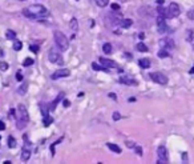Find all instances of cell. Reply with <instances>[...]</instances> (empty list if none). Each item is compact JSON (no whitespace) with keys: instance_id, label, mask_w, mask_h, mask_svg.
<instances>
[{"instance_id":"obj_1","label":"cell","mask_w":194,"mask_h":164,"mask_svg":"<svg viewBox=\"0 0 194 164\" xmlns=\"http://www.w3.org/2000/svg\"><path fill=\"white\" fill-rule=\"evenodd\" d=\"M23 15L29 19H41L49 15V11L41 4H33V6L28 7V8L23 9Z\"/></svg>"},{"instance_id":"obj_2","label":"cell","mask_w":194,"mask_h":164,"mask_svg":"<svg viewBox=\"0 0 194 164\" xmlns=\"http://www.w3.org/2000/svg\"><path fill=\"white\" fill-rule=\"evenodd\" d=\"M17 111H19V116L16 118V119H17V128H19V129H21L24 126H25L27 123H28L29 116H28V111H27L25 105L19 104Z\"/></svg>"},{"instance_id":"obj_3","label":"cell","mask_w":194,"mask_h":164,"mask_svg":"<svg viewBox=\"0 0 194 164\" xmlns=\"http://www.w3.org/2000/svg\"><path fill=\"white\" fill-rule=\"evenodd\" d=\"M53 36H55L56 46H57L58 48L61 49V51H66V49L69 48V41H68V39H66V36L64 35L61 31H55Z\"/></svg>"},{"instance_id":"obj_4","label":"cell","mask_w":194,"mask_h":164,"mask_svg":"<svg viewBox=\"0 0 194 164\" xmlns=\"http://www.w3.org/2000/svg\"><path fill=\"white\" fill-rule=\"evenodd\" d=\"M48 59H49L50 63H53V64H64V60H63V56H61V54L57 51V49L55 48H50L49 52H48Z\"/></svg>"},{"instance_id":"obj_5","label":"cell","mask_w":194,"mask_h":164,"mask_svg":"<svg viewBox=\"0 0 194 164\" xmlns=\"http://www.w3.org/2000/svg\"><path fill=\"white\" fill-rule=\"evenodd\" d=\"M150 79L154 81V83L161 84V86H166L167 81H169L167 76H165L164 73H161V72H153V73H150Z\"/></svg>"},{"instance_id":"obj_6","label":"cell","mask_w":194,"mask_h":164,"mask_svg":"<svg viewBox=\"0 0 194 164\" xmlns=\"http://www.w3.org/2000/svg\"><path fill=\"white\" fill-rule=\"evenodd\" d=\"M157 155H158V159H159V160L157 161L158 164H161V163L166 164L167 161H169V153H167L166 147H164V145H159L158 147V149H157Z\"/></svg>"},{"instance_id":"obj_7","label":"cell","mask_w":194,"mask_h":164,"mask_svg":"<svg viewBox=\"0 0 194 164\" xmlns=\"http://www.w3.org/2000/svg\"><path fill=\"white\" fill-rule=\"evenodd\" d=\"M181 14V8L177 3H170L169 8H167V17H177Z\"/></svg>"},{"instance_id":"obj_8","label":"cell","mask_w":194,"mask_h":164,"mask_svg":"<svg viewBox=\"0 0 194 164\" xmlns=\"http://www.w3.org/2000/svg\"><path fill=\"white\" fill-rule=\"evenodd\" d=\"M120 83L121 84H125V86H132V87H136L137 86V80H136L134 78H132V76H129V75H122V76H120Z\"/></svg>"},{"instance_id":"obj_9","label":"cell","mask_w":194,"mask_h":164,"mask_svg":"<svg viewBox=\"0 0 194 164\" xmlns=\"http://www.w3.org/2000/svg\"><path fill=\"white\" fill-rule=\"evenodd\" d=\"M157 25H158V32L159 33H165L169 31V27H167L166 22H165V16L158 15V17H157Z\"/></svg>"},{"instance_id":"obj_10","label":"cell","mask_w":194,"mask_h":164,"mask_svg":"<svg viewBox=\"0 0 194 164\" xmlns=\"http://www.w3.org/2000/svg\"><path fill=\"white\" fill-rule=\"evenodd\" d=\"M69 73H71L69 70L63 68V70H57L50 78H52V80H57V79H60V78H66V76H69Z\"/></svg>"},{"instance_id":"obj_11","label":"cell","mask_w":194,"mask_h":164,"mask_svg":"<svg viewBox=\"0 0 194 164\" xmlns=\"http://www.w3.org/2000/svg\"><path fill=\"white\" fill-rule=\"evenodd\" d=\"M100 63L106 68H117L118 67L116 62H113V60H110V59H106V57H100Z\"/></svg>"},{"instance_id":"obj_12","label":"cell","mask_w":194,"mask_h":164,"mask_svg":"<svg viewBox=\"0 0 194 164\" xmlns=\"http://www.w3.org/2000/svg\"><path fill=\"white\" fill-rule=\"evenodd\" d=\"M31 148H29V144L25 145V147L23 148V151H21V161H28L29 157H31Z\"/></svg>"},{"instance_id":"obj_13","label":"cell","mask_w":194,"mask_h":164,"mask_svg":"<svg viewBox=\"0 0 194 164\" xmlns=\"http://www.w3.org/2000/svg\"><path fill=\"white\" fill-rule=\"evenodd\" d=\"M159 44H161V47L162 48H173L174 47V41L172 40V39H169V38H165V39H161L159 40Z\"/></svg>"},{"instance_id":"obj_14","label":"cell","mask_w":194,"mask_h":164,"mask_svg":"<svg viewBox=\"0 0 194 164\" xmlns=\"http://www.w3.org/2000/svg\"><path fill=\"white\" fill-rule=\"evenodd\" d=\"M150 60L149 59H140L138 60V65H140L141 68H144V70H148L149 67H150Z\"/></svg>"},{"instance_id":"obj_15","label":"cell","mask_w":194,"mask_h":164,"mask_svg":"<svg viewBox=\"0 0 194 164\" xmlns=\"http://www.w3.org/2000/svg\"><path fill=\"white\" fill-rule=\"evenodd\" d=\"M106 147L114 153H121V148L118 147L117 144H113V143H106Z\"/></svg>"},{"instance_id":"obj_16","label":"cell","mask_w":194,"mask_h":164,"mask_svg":"<svg viewBox=\"0 0 194 164\" xmlns=\"http://www.w3.org/2000/svg\"><path fill=\"white\" fill-rule=\"evenodd\" d=\"M69 27H71V30L73 31V32H76V31L79 30V23H77L76 17H72L71 19V22H69Z\"/></svg>"},{"instance_id":"obj_17","label":"cell","mask_w":194,"mask_h":164,"mask_svg":"<svg viewBox=\"0 0 194 164\" xmlns=\"http://www.w3.org/2000/svg\"><path fill=\"white\" fill-rule=\"evenodd\" d=\"M63 96H64V94H60V95H57V97H56V100H53V102L50 103V105H49V110H50V111L56 110V105H57V103L60 102L61 99H63Z\"/></svg>"},{"instance_id":"obj_18","label":"cell","mask_w":194,"mask_h":164,"mask_svg":"<svg viewBox=\"0 0 194 164\" xmlns=\"http://www.w3.org/2000/svg\"><path fill=\"white\" fill-rule=\"evenodd\" d=\"M132 24H133L132 19H122V20H120V25H121L122 28H129Z\"/></svg>"},{"instance_id":"obj_19","label":"cell","mask_w":194,"mask_h":164,"mask_svg":"<svg viewBox=\"0 0 194 164\" xmlns=\"http://www.w3.org/2000/svg\"><path fill=\"white\" fill-rule=\"evenodd\" d=\"M52 123H53V118H52V116H49V115L44 116V119H43V124H44V127H49Z\"/></svg>"},{"instance_id":"obj_20","label":"cell","mask_w":194,"mask_h":164,"mask_svg":"<svg viewBox=\"0 0 194 164\" xmlns=\"http://www.w3.org/2000/svg\"><path fill=\"white\" fill-rule=\"evenodd\" d=\"M92 68L94 71H104V72H109V68L104 67V65H98V64H96V63H93V64H92Z\"/></svg>"},{"instance_id":"obj_21","label":"cell","mask_w":194,"mask_h":164,"mask_svg":"<svg viewBox=\"0 0 194 164\" xmlns=\"http://www.w3.org/2000/svg\"><path fill=\"white\" fill-rule=\"evenodd\" d=\"M136 48H137L140 52H148V47H146L145 44L142 43V41H140V43H138L137 46H136Z\"/></svg>"},{"instance_id":"obj_22","label":"cell","mask_w":194,"mask_h":164,"mask_svg":"<svg viewBox=\"0 0 194 164\" xmlns=\"http://www.w3.org/2000/svg\"><path fill=\"white\" fill-rule=\"evenodd\" d=\"M157 55H158V57H161V59H162V57H167V56H169V52H167L166 48H161Z\"/></svg>"},{"instance_id":"obj_23","label":"cell","mask_w":194,"mask_h":164,"mask_svg":"<svg viewBox=\"0 0 194 164\" xmlns=\"http://www.w3.org/2000/svg\"><path fill=\"white\" fill-rule=\"evenodd\" d=\"M102 51L105 54H112V44L110 43H105L102 46Z\"/></svg>"},{"instance_id":"obj_24","label":"cell","mask_w":194,"mask_h":164,"mask_svg":"<svg viewBox=\"0 0 194 164\" xmlns=\"http://www.w3.org/2000/svg\"><path fill=\"white\" fill-rule=\"evenodd\" d=\"M21 48H23V43L19 40H13V49L15 51H20Z\"/></svg>"},{"instance_id":"obj_25","label":"cell","mask_w":194,"mask_h":164,"mask_svg":"<svg viewBox=\"0 0 194 164\" xmlns=\"http://www.w3.org/2000/svg\"><path fill=\"white\" fill-rule=\"evenodd\" d=\"M16 144H17V143H16V139H15V137H12V136L8 137V147H9V148H15Z\"/></svg>"},{"instance_id":"obj_26","label":"cell","mask_w":194,"mask_h":164,"mask_svg":"<svg viewBox=\"0 0 194 164\" xmlns=\"http://www.w3.org/2000/svg\"><path fill=\"white\" fill-rule=\"evenodd\" d=\"M157 12H158V15H161V16L167 17L166 16V15H167V9L164 8V7H158V8H157Z\"/></svg>"},{"instance_id":"obj_27","label":"cell","mask_w":194,"mask_h":164,"mask_svg":"<svg viewBox=\"0 0 194 164\" xmlns=\"http://www.w3.org/2000/svg\"><path fill=\"white\" fill-rule=\"evenodd\" d=\"M94 1L98 7H106L109 4V0H94Z\"/></svg>"},{"instance_id":"obj_28","label":"cell","mask_w":194,"mask_h":164,"mask_svg":"<svg viewBox=\"0 0 194 164\" xmlns=\"http://www.w3.org/2000/svg\"><path fill=\"white\" fill-rule=\"evenodd\" d=\"M33 59H31V57H27L25 60H24V63H23V65L24 67H31L32 64H33Z\"/></svg>"},{"instance_id":"obj_29","label":"cell","mask_w":194,"mask_h":164,"mask_svg":"<svg viewBox=\"0 0 194 164\" xmlns=\"http://www.w3.org/2000/svg\"><path fill=\"white\" fill-rule=\"evenodd\" d=\"M16 38V33L13 31H7V39H15Z\"/></svg>"},{"instance_id":"obj_30","label":"cell","mask_w":194,"mask_h":164,"mask_svg":"<svg viewBox=\"0 0 194 164\" xmlns=\"http://www.w3.org/2000/svg\"><path fill=\"white\" fill-rule=\"evenodd\" d=\"M188 17L190 20H194V9H190V11H188Z\"/></svg>"},{"instance_id":"obj_31","label":"cell","mask_w":194,"mask_h":164,"mask_svg":"<svg viewBox=\"0 0 194 164\" xmlns=\"http://www.w3.org/2000/svg\"><path fill=\"white\" fill-rule=\"evenodd\" d=\"M25 91H27V84H24V87L21 86L20 88H19V94H25Z\"/></svg>"},{"instance_id":"obj_32","label":"cell","mask_w":194,"mask_h":164,"mask_svg":"<svg viewBox=\"0 0 194 164\" xmlns=\"http://www.w3.org/2000/svg\"><path fill=\"white\" fill-rule=\"evenodd\" d=\"M134 149H136V153H137V155H142V149H141V147H138V145H136L134 147Z\"/></svg>"},{"instance_id":"obj_33","label":"cell","mask_w":194,"mask_h":164,"mask_svg":"<svg viewBox=\"0 0 194 164\" xmlns=\"http://www.w3.org/2000/svg\"><path fill=\"white\" fill-rule=\"evenodd\" d=\"M110 7H112V9H113V11H118L120 9V6L117 3H113V4H110Z\"/></svg>"},{"instance_id":"obj_34","label":"cell","mask_w":194,"mask_h":164,"mask_svg":"<svg viewBox=\"0 0 194 164\" xmlns=\"http://www.w3.org/2000/svg\"><path fill=\"white\" fill-rule=\"evenodd\" d=\"M121 119V115H120L118 112H114L113 113V120H120Z\"/></svg>"},{"instance_id":"obj_35","label":"cell","mask_w":194,"mask_h":164,"mask_svg":"<svg viewBox=\"0 0 194 164\" xmlns=\"http://www.w3.org/2000/svg\"><path fill=\"white\" fill-rule=\"evenodd\" d=\"M29 49H31L32 52H37L39 51V46H31L29 47Z\"/></svg>"},{"instance_id":"obj_36","label":"cell","mask_w":194,"mask_h":164,"mask_svg":"<svg viewBox=\"0 0 194 164\" xmlns=\"http://www.w3.org/2000/svg\"><path fill=\"white\" fill-rule=\"evenodd\" d=\"M0 68H1V71H7L8 64H7V63H1V64H0Z\"/></svg>"},{"instance_id":"obj_37","label":"cell","mask_w":194,"mask_h":164,"mask_svg":"<svg viewBox=\"0 0 194 164\" xmlns=\"http://www.w3.org/2000/svg\"><path fill=\"white\" fill-rule=\"evenodd\" d=\"M16 80H17V81H21V80H23V76H21L20 72L16 73Z\"/></svg>"},{"instance_id":"obj_38","label":"cell","mask_w":194,"mask_h":164,"mask_svg":"<svg viewBox=\"0 0 194 164\" xmlns=\"http://www.w3.org/2000/svg\"><path fill=\"white\" fill-rule=\"evenodd\" d=\"M125 144H126V147H133V148L136 147V144L133 142H125Z\"/></svg>"},{"instance_id":"obj_39","label":"cell","mask_w":194,"mask_h":164,"mask_svg":"<svg viewBox=\"0 0 194 164\" xmlns=\"http://www.w3.org/2000/svg\"><path fill=\"white\" fill-rule=\"evenodd\" d=\"M191 35H193V31L189 30V32H188V40H189V41L191 40Z\"/></svg>"},{"instance_id":"obj_40","label":"cell","mask_w":194,"mask_h":164,"mask_svg":"<svg viewBox=\"0 0 194 164\" xmlns=\"http://www.w3.org/2000/svg\"><path fill=\"white\" fill-rule=\"evenodd\" d=\"M5 129V124H4V121H0V131H4Z\"/></svg>"},{"instance_id":"obj_41","label":"cell","mask_w":194,"mask_h":164,"mask_svg":"<svg viewBox=\"0 0 194 164\" xmlns=\"http://www.w3.org/2000/svg\"><path fill=\"white\" fill-rule=\"evenodd\" d=\"M69 104H71V103H69V100H65V99H64V102H63V105H64V107H69Z\"/></svg>"},{"instance_id":"obj_42","label":"cell","mask_w":194,"mask_h":164,"mask_svg":"<svg viewBox=\"0 0 194 164\" xmlns=\"http://www.w3.org/2000/svg\"><path fill=\"white\" fill-rule=\"evenodd\" d=\"M9 118H11V119H12V118H16V116H15V110H11V111H9Z\"/></svg>"},{"instance_id":"obj_43","label":"cell","mask_w":194,"mask_h":164,"mask_svg":"<svg viewBox=\"0 0 194 164\" xmlns=\"http://www.w3.org/2000/svg\"><path fill=\"white\" fill-rule=\"evenodd\" d=\"M182 160L183 161H188V153H186V152L182 153Z\"/></svg>"},{"instance_id":"obj_44","label":"cell","mask_w":194,"mask_h":164,"mask_svg":"<svg viewBox=\"0 0 194 164\" xmlns=\"http://www.w3.org/2000/svg\"><path fill=\"white\" fill-rule=\"evenodd\" d=\"M109 97H110V99H113V100L117 99V97H116V94H113V92H110V94H109Z\"/></svg>"},{"instance_id":"obj_45","label":"cell","mask_w":194,"mask_h":164,"mask_svg":"<svg viewBox=\"0 0 194 164\" xmlns=\"http://www.w3.org/2000/svg\"><path fill=\"white\" fill-rule=\"evenodd\" d=\"M189 73H190V75H194V67H193V68H191V70H190V71H189Z\"/></svg>"},{"instance_id":"obj_46","label":"cell","mask_w":194,"mask_h":164,"mask_svg":"<svg viewBox=\"0 0 194 164\" xmlns=\"http://www.w3.org/2000/svg\"><path fill=\"white\" fill-rule=\"evenodd\" d=\"M157 3H158V4H164V0H157Z\"/></svg>"},{"instance_id":"obj_47","label":"cell","mask_w":194,"mask_h":164,"mask_svg":"<svg viewBox=\"0 0 194 164\" xmlns=\"http://www.w3.org/2000/svg\"><path fill=\"white\" fill-rule=\"evenodd\" d=\"M0 140H1V136H0Z\"/></svg>"},{"instance_id":"obj_48","label":"cell","mask_w":194,"mask_h":164,"mask_svg":"<svg viewBox=\"0 0 194 164\" xmlns=\"http://www.w3.org/2000/svg\"><path fill=\"white\" fill-rule=\"evenodd\" d=\"M193 48H194V44H193Z\"/></svg>"}]
</instances>
